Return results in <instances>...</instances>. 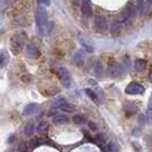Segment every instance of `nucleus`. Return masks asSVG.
I'll use <instances>...</instances> for the list:
<instances>
[{"label":"nucleus","instance_id":"1","mask_svg":"<svg viewBox=\"0 0 152 152\" xmlns=\"http://www.w3.org/2000/svg\"><path fill=\"white\" fill-rule=\"evenodd\" d=\"M36 24H37L39 32L42 34L44 30L46 29V25H47V13H46L45 8L39 7L37 9V12H36Z\"/></svg>","mask_w":152,"mask_h":152},{"label":"nucleus","instance_id":"2","mask_svg":"<svg viewBox=\"0 0 152 152\" xmlns=\"http://www.w3.org/2000/svg\"><path fill=\"white\" fill-rule=\"evenodd\" d=\"M25 37L26 36H24L23 33H18V34L13 37V39H12V49H13L14 54H18L23 49Z\"/></svg>","mask_w":152,"mask_h":152},{"label":"nucleus","instance_id":"3","mask_svg":"<svg viewBox=\"0 0 152 152\" xmlns=\"http://www.w3.org/2000/svg\"><path fill=\"white\" fill-rule=\"evenodd\" d=\"M53 107L54 109H55V107H58L60 110L64 111V112H73V111L76 110L73 105H71L70 103H68L64 99H58L56 102H54Z\"/></svg>","mask_w":152,"mask_h":152},{"label":"nucleus","instance_id":"4","mask_svg":"<svg viewBox=\"0 0 152 152\" xmlns=\"http://www.w3.org/2000/svg\"><path fill=\"white\" fill-rule=\"evenodd\" d=\"M126 93L129 95H138L144 93V87L137 83H132L126 87Z\"/></svg>","mask_w":152,"mask_h":152},{"label":"nucleus","instance_id":"5","mask_svg":"<svg viewBox=\"0 0 152 152\" xmlns=\"http://www.w3.org/2000/svg\"><path fill=\"white\" fill-rule=\"evenodd\" d=\"M94 25H95V29L97 32H104L107 29V18L104 16H96L95 17V21H94Z\"/></svg>","mask_w":152,"mask_h":152},{"label":"nucleus","instance_id":"6","mask_svg":"<svg viewBox=\"0 0 152 152\" xmlns=\"http://www.w3.org/2000/svg\"><path fill=\"white\" fill-rule=\"evenodd\" d=\"M58 76L61 78L63 85H64L66 88H69V87L71 86V77H70V73H69L68 70L65 68H63V66L60 68L58 69Z\"/></svg>","mask_w":152,"mask_h":152},{"label":"nucleus","instance_id":"7","mask_svg":"<svg viewBox=\"0 0 152 152\" xmlns=\"http://www.w3.org/2000/svg\"><path fill=\"white\" fill-rule=\"evenodd\" d=\"M134 15H135V9H134V7L128 6V7L125 9V12L122 13L120 22H127V21H129Z\"/></svg>","mask_w":152,"mask_h":152},{"label":"nucleus","instance_id":"8","mask_svg":"<svg viewBox=\"0 0 152 152\" xmlns=\"http://www.w3.org/2000/svg\"><path fill=\"white\" fill-rule=\"evenodd\" d=\"M26 54H28V56L30 58H37V57H39V55H40L38 48L33 45V44H29V45L26 46Z\"/></svg>","mask_w":152,"mask_h":152},{"label":"nucleus","instance_id":"9","mask_svg":"<svg viewBox=\"0 0 152 152\" xmlns=\"http://www.w3.org/2000/svg\"><path fill=\"white\" fill-rule=\"evenodd\" d=\"M81 12L86 17L91 15V5L89 0H81Z\"/></svg>","mask_w":152,"mask_h":152},{"label":"nucleus","instance_id":"10","mask_svg":"<svg viewBox=\"0 0 152 152\" xmlns=\"http://www.w3.org/2000/svg\"><path fill=\"white\" fill-rule=\"evenodd\" d=\"M84 58H85V54L81 49H78L76 53H75V55H73V62L76 63L77 66L83 65V63H84Z\"/></svg>","mask_w":152,"mask_h":152},{"label":"nucleus","instance_id":"11","mask_svg":"<svg viewBox=\"0 0 152 152\" xmlns=\"http://www.w3.org/2000/svg\"><path fill=\"white\" fill-rule=\"evenodd\" d=\"M79 42H80V45L84 47V49H86L87 52H89V53H93V52H94V46L91 45V42L86 38L80 37V38H79Z\"/></svg>","mask_w":152,"mask_h":152},{"label":"nucleus","instance_id":"12","mask_svg":"<svg viewBox=\"0 0 152 152\" xmlns=\"http://www.w3.org/2000/svg\"><path fill=\"white\" fill-rule=\"evenodd\" d=\"M9 63V55L6 50L0 52V68H5Z\"/></svg>","mask_w":152,"mask_h":152},{"label":"nucleus","instance_id":"13","mask_svg":"<svg viewBox=\"0 0 152 152\" xmlns=\"http://www.w3.org/2000/svg\"><path fill=\"white\" fill-rule=\"evenodd\" d=\"M37 109H38V105L34 104V103L28 104L26 107H24V110H23V114H24V115H30V114L34 113V112L37 111Z\"/></svg>","mask_w":152,"mask_h":152},{"label":"nucleus","instance_id":"14","mask_svg":"<svg viewBox=\"0 0 152 152\" xmlns=\"http://www.w3.org/2000/svg\"><path fill=\"white\" fill-rule=\"evenodd\" d=\"M94 73L97 78H102L103 76V65L101 62H95L94 63Z\"/></svg>","mask_w":152,"mask_h":152},{"label":"nucleus","instance_id":"15","mask_svg":"<svg viewBox=\"0 0 152 152\" xmlns=\"http://www.w3.org/2000/svg\"><path fill=\"white\" fill-rule=\"evenodd\" d=\"M69 121V118L65 115V114H56L53 118V122L54 124H66Z\"/></svg>","mask_w":152,"mask_h":152},{"label":"nucleus","instance_id":"16","mask_svg":"<svg viewBox=\"0 0 152 152\" xmlns=\"http://www.w3.org/2000/svg\"><path fill=\"white\" fill-rule=\"evenodd\" d=\"M125 111H126V113L128 114H133L135 113L137 111V107L135 103H133V102H130V103H127L126 105H125Z\"/></svg>","mask_w":152,"mask_h":152},{"label":"nucleus","instance_id":"17","mask_svg":"<svg viewBox=\"0 0 152 152\" xmlns=\"http://www.w3.org/2000/svg\"><path fill=\"white\" fill-rule=\"evenodd\" d=\"M33 133H34V125L33 122H29L24 128V134L25 136H31Z\"/></svg>","mask_w":152,"mask_h":152},{"label":"nucleus","instance_id":"18","mask_svg":"<svg viewBox=\"0 0 152 152\" xmlns=\"http://www.w3.org/2000/svg\"><path fill=\"white\" fill-rule=\"evenodd\" d=\"M72 120H73V122L76 125H84L85 122H86V118H85L84 115H81V114H76V115H73Z\"/></svg>","mask_w":152,"mask_h":152},{"label":"nucleus","instance_id":"19","mask_svg":"<svg viewBox=\"0 0 152 152\" xmlns=\"http://www.w3.org/2000/svg\"><path fill=\"white\" fill-rule=\"evenodd\" d=\"M145 66H146V62L144 60H136V62H135V68H136V70L138 72L143 71L145 69Z\"/></svg>","mask_w":152,"mask_h":152},{"label":"nucleus","instance_id":"20","mask_svg":"<svg viewBox=\"0 0 152 152\" xmlns=\"http://www.w3.org/2000/svg\"><path fill=\"white\" fill-rule=\"evenodd\" d=\"M96 142H97V144L99 146H104V145L107 144V140H105V137L103 136V134H97L96 135Z\"/></svg>","mask_w":152,"mask_h":152},{"label":"nucleus","instance_id":"21","mask_svg":"<svg viewBox=\"0 0 152 152\" xmlns=\"http://www.w3.org/2000/svg\"><path fill=\"white\" fill-rule=\"evenodd\" d=\"M86 94H87V96H88V97H89V99H91L93 102H95V103H99V99H97L96 94H95L94 91H91V89H86Z\"/></svg>","mask_w":152,"mask_h":152},{"label":"nucleus","instance_id":"22","mask_svg":"<svg viewBox=\"0 0 152 152\" xmlns=\"http://www.w3.org/2000/svg\"><path fill=\"white\" fill-rule=\"evenodd\" d=\"M103 151L104 152H118V149H117V146L114 143H109L107 145V148H103Z\"/></svg>","mask_w":152,"mask_h":152},{"label":"nucleus","instance_id":"23","mask_svg":"<svg viewBox=\"0 0 152 152\" xmlns=\"http://www.w3.org/2000/svg\"><path fill=\"white\" fill-rule=\"evenodd\" d=\"M119 66H113V68L110 70V76L112 77V78H115V77H118L119 75H120V72H119Z\"/></svg>","mask_w":152,"mask_h":152},{"label":"nucleus","instance_id":"24","mask_svg":"<svg viewBox=\"0 0 152 152\" xmlns=\"http://www.w3.org/2000/svg\"><path fill=\"white\" fill-rule=\"evenodd\" d=\"M46 127H47V124H46L45 121H41L38 125V127H37V132H38L39 134H41V133H44V132H45Z\"/></svg>","mask_w":152,"mask_h":152},{"label":"nucleus","instance_id":"25","mask_svg":"<svg viewBox=\"0 0 152 152\" xmlns=\"http://www.w3.org/2000/svg\"><path fill=\"white\" fill-rule=\"evenodd\" d=\"M28 150V142H21L20 144H18V151L20 152H25Z\"/></svg>","mask_w":152,"mask_h":152},{"label":"nucleus","instance_id":"26","mask_svg":"<svg viewBox=\"0 0 152 152\" xmlns=\"http://www.w3.org/2000/svg\"><path fill=\"white\" fill-rule=\"evenodd\" d=\"M88 127H89V129L93 130V132H96V130L99 129V126L94 121H88Z\"/></svg>","mask_w":152,"mask_h":152},{"label":"nucleus","instance_id":"27","mask_svg":"<svg viewBox=\"0 0 152 152\" xmlns=\"http://www.w3.org/2000/svg\"><path fill=\"white\" fill-rule=\"evenodd\" d=\"M137 121H138V124H140V125H145L146 119H145L144 114H140V115L137 117Z\"/></svg>","mask_w":152,"mask_h":152},{"label":"nucleus","instance_id":"28","mask_svg":"<svg viewBox=\"0 0 152 152\" xmlns=\"http://www.w3.org/2000/svg\"><path fill=\"white\" fill-rule=\"evenodd\" d=\"M143 4H144L143 0H137V8H138V12L141 14H143Z\"/></svg>","mask_w":152,"mask_h":152},{"label":"nucleus","instance_id":"29","mask_svg":"<svg viewBox=\"0 0 152 152\" xmlns=\"http://www.w3.org/2000/svg\"><path fill=\"white\" fill-rule=\"evenodd\" d=\"M41 144H42V141L39 140V138L32 141V146H33V148H37V146H39V145H41Z\"/></svg>","mask_w":152,"mask_h":152},{"label":"nucleus","instance_id":"30","mask_svg":"<svg viewBox=\"0 0 152 152\" xmlns=\"http://www.w3.org/2000/svg\"><path fill=\"white\" fill-rule=\"evenodd\" d=\"M144 115H145V119H148V122H150V120H151V109L150 107L148 109V112Z\"/></svg>","mask_w":152,"mask_h":152},{"label":"nucleus","instance_id":"31","mask_svg":"<svg viewBox=\"0 0 152 152\" xmlns=\"http://www.w3.org/2000/svg\"><path fill=\"white\" fill-rule=\"evenodd\" d=\"M47 25H48V28H47V32H50L52 29L54 28V23L53 22H47Z\"/></svg>","mask_w":152,"mask_h":152},{"label":"nucleus","instance_id":"32","mask_svg":"<svg viewBox=\"0 0 152 152\" xmlns=\"http://www.w3.org/2000/svg\"><path fill=\"white\" fill-rule=\"evenodd\" d=\"M37 1H38V4H44L46 6H49V4H50L49 0H37Z\"/></svg>","mask_w":152,"mask_h":152},{"label":"nucleus","instance_id":"33","mask_svg":"<svg viewBox=\"0 0 152 152\" xmlns=\"http://www.w3.org/2000/svg\"><path fill=\"white\" fill-rule=\"evenodd\" d=\"M14 140V136H10L9 137V140H8V143H12V141Z\"/></svg>","mask_w":152,"mask_h":152},{"label":"nucleus","instance_id":"34","mask_svg":"<svg viewBox=\"0 0 152 152\" xmlns=\"http://www.w3.org/2000/svg\"><path fill=\"white\" fill-rule=\"evenodd\" d=\"M148 4H149V5H151V0H148Z\"/></svg>","mask_w":152,"mask_h":152}]
</instances>
